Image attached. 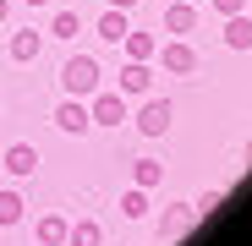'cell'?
I'll return each mask as SVG.
<instances>
[{
  "mask_svg": "<svg viewBox=\"0 0 252 246\" xmlns=\"http://www.w3.org/2000/svg\"><path fill=\"white\" fill-rule=\"evenodd\" d=\"M66 246H104V224L99 219H77L66 230Z\"/></svg>",
  "mask_w": 252,
  "mask_h": 246,
  "instance_id": "obj_13",
  "label": "cell"
},
{
  "mask_svg": "<svg viewBox=\"0 0 252 246\" xmlns=\"http://www.w3.org/2000/svg\"><path fill=\"white\" fill-rule=\"evenodd\" d=\"M77 33H82V17H77V11H55L50 38H77Z\"/></svg>",
  "mask_w": 252,
  "mask_h": 246,
  "instance_id": "obj_18",
  "label": "cell"
},
{
  "mask_svg": "<svg viewBox=\"0 0 252 246\" xmlns=\"http://www.w3.org/2000/svg\"><path fill=\"white\" fill-rule=\"evenodd\" d=\"M192 224H197L192 202H170V208L159 214V241H181V235H192Z\"/></svg>",
  "mask_w": 252,
  "mask_h": 246,
  "instance_id": "obj_5",
  "label": "cell"
},
{
  "mask_svg": "<svg viewBox=\"0 0 252 246\" xmlns=\"http://www.w3.org/2000/svg\"><path fill=\"white\" fill-rule=\"evenodd\" d=\"M110 6H115V11H132V6H137V0H110Z\"/></svg>",
  "mask_w": 252,
  "mask_h": 246,
  "instance_id": "obj_22",
  "label": "cell"
},
{
  "mask_svg": "<svg viewBox=\"0 0 252 246\" xmlns=\"http://www.w3.org/2000/svg\"><path fill=\"white\" fill-rule=\"evenodd\" d=\"M121 214H126V219H143V214H148V191H143V186H132V191L121 197Z\"/></svg>",
  "mask_w": 252,
  "mask_h": 246,
  "instance_id": "obj_19",
  "label": "cell"
},
{
  "mask_svg": "<svg viewBox=\"0 0 252 246\" xmlns=\"http://www.w3.org/2000/svg\"><path fill=\"white\" fill-rule=\"evenodd\" d=\"M121 44H126V60H154L159 55V38L154 33H126Z\"/></svg>",
  "mask_w": 252,
  "mask_h": 246,
  "instance_id": "obj_14",
  "label": "cell"
},
{
  "mask_svg": "<svg viewBox=\"0 0 252 246\" xmlns=\"http://www.w3.org/2000/svg\"><path fill=\"white\" fill-rule=\"evenodd\" d=\"M88 120H94V126H121V120H132V115H126V93H94L88 99Z\"/></svg>",
  "mask_w": 252,
  "mask_h": 246,
  "instance_id": "obj_2",
  "label": "cell"
},
{
  "mask_svg": "<svg viewBox=\"0 0 252 246\" xmlns=\"http://www.w3.org/2000/svg\"><path fill=\"white\" fill-rule=\"evenodd\" d=\"M159 66L170 77H192L197 71V50L187 44V38H170V44H159Z\"/></svg>",
  "mask_w": 252,
  "mask_h": 246,
  "instance_id": "obj_4",
  "label": "cell"
},
{
  "mask_svg": "<svg viewBox=\"0 0 252 246\" xmlns=\"http://www.w3.org/2000/svg\"><path fill=\"white\" fill-rule=\"evenodd\" d=\"M55 126L71 132V137H82V132L94 126V120H88V99H71V93H66V99L55 104Z\"/></svg>",
  "mask_w": 252,
  "mask_h": 246,
  "instance_id": "obj_6",
  "label": "cell"
},
{
  "mask_svg": "<svg viewBox=\"0 0 252 246\" xmlns=\"http://www.w3.org/2000/svg\"><path fill=\"white\" fill-rule=\"evenodd\" d=\"M94 33L104 38V44H121V38L132 33V22H126V11H115V6H110V11L99 17V27H94Z\"/></svg>",
  "mask_w": 252,
  "mask_h": 246,
  "instance_id": "obj_10",
  "label": "cell"
},
{
  "mask_svg": "<svg viewBox=\"0 0 252 246\" xmlns=\"http://www.w3.org/2000/svg\"><path fill=\"white\" fill-rule=\"evenodd\" d=\"M38 50H44V38H38V33H33V27H28V33H17V38H11V60H22V66H28V60H38Z\"/></svg>",
  "mask_w": 252,
  "mask_h": 246,
  "instance_id": "obj_16",
  "label": "cell"
},
{
  "mask_svg": "<svg viewBox=\"0 0 252 246\" xmlns=\"http://www.w3.org/2000/svg\"><path fill=\"white\" fill-rule=\"evenodd\" d=\"M148 88H154L148 60H126V71H121V93H126V99H148Z\"/></svg>",
  "mask_w": 252,
  "mask_h": 246,
  "instance_id": "obj_7",
  "label": "cell"
},
{
  "mask_svg": "<svg viewBox=\"0 0 252 246\" xmlns=\"http://www.w3.org/2000/svg\"><path fill=\"white\" fill-rule=\"evenodd\" d=\"M0 164H6V170H11L17 181H28V175L38 170V148H28V142H11L6 153H0Z\"/></svg>",
  "mask_w": 252,
  "mask_h": 246,
  "instance_id": "obj_8",
  "label": "cell"
},
{
  "mask_svg": "<svg viewBox=\"0 0 252 246\" xmlns=\"http://www.w3.org/2000/svg\"><path fill=\"white\" fill-rule=\"evenodd\" d=\"M28 6H50V0H28Z\"/></svg>",
  "mask_w": 252,
  "mask_h": 246,
  "instance_id": "obj_24",
  "label": "cell"
},
{
  "mask_svg": "<svg viewBox=\"0 0 252 246\" xmlns=\"http://www.w3.org/2000/svg\"><path fill=\"white\" fill-rule=\"evenodd\" d=\"M164 27H170L176 38H181V33H197V6H192V0H176V6H164Z\"/></svg>",
  "mask_w": 252,
  "mask_h": 246,
  "instance_id": "obj_9",
  "label": "cell"
},
{
  "mask_svg": "<svg viewBox=\"0 0 252 246\" xmlns=\"http://www.w3.org/2000/svg\"><path fill=\"white\" fill-rule=\"evenodd\" d=\"M22 214H28L22 191H0V224H22Z\"/></svg>",
  "mask_w": 252,
  "mask_h": 246,
  "instance_id": "obj_17",
  "label": "cell"
},
{
  "mask_svg": "<svg viewBox=\"0 0 252 246\" xmlns=\"http://www.w3.org/2000/svg\"><path fill=\"white\" fill-rule=\"evenodd\" d=\"M192 6H203V0H192Z\"/></svg>",
  "mask_w": 252,
  "mask_h": 246,
  "instance_id": "obj_25",
  "label": "cell"
},
{
  "mask_svg": "<svg viewBox=\"0 0 252 246\" xmlns=\"http://www.w3.org/2000/svg\"><path fill=\"white\" fill-rule=\"evenodd\" d=\"M170 120H176L170 99H143V109H137V132H143V137H164Z\"/></svg>",
  "mask_w": 252,
  "mask_h": 246,
  "instance_id": "obj_3",
  "label": "cell"
},
{
  "mask_svg": "<svg viewBox=\"0 0 252 246\" xmlns=\"http://www.w3.org/2000/svg\"><path fill=\"white\" fill-rule=\"evenodd\" d=\"M225 44H230V50H252V17H247V11L225 17Z\"/></svg>",
  "mask_w": 252,
  "mask_h": 246,
  "instance_id": "obj_12",
  "label": "cell"
},
{
  "mask_svg": "<svg viewBox=\"0 0 252 246\" xmlns=\"http://www.w3.org/2000/svg\"><path fill=\"white\" fill-rule=\"evenodd\" d=\"M203 6L214 11L220 22H225V17H236V11H247V0H203Z\"/></svg>",
  "mask_w": 252,
  "mask_h": 246,
  "instance_id": "obj_20",
  "label": "cell"
},
{
  "mask_svg": "<svg viewBox=\"0 0 252 246\" xmlns=\"http://www.w3.org/2000/svg\"><path fill=\"white\" fill-rule=\"evenodd\" d=\"M220 202H225V191H220V186H214V191H203V197H197V202H192V214H197V219H203V214H214V208H220Z\"/></svg>",
  "mask_w": 252,
  "mask_h": 246,
  "instance_id": "obj_21",
  "label": "cell"
},
{
  "mask_svg": "<svg viewBox=\"0 0 252 246\" xmlns=\"http://www.w3.org/2000/svg\"><path fill=\"white\" fill-rule=\"evenodd\" d=\"M159 181H164V164H159V159H137V164H132V186L154 191Z\"/></svg>",
  "mask_w": 252,
  "mask_h": 246,
  "instance_id": "obj_15",
  "label": "cell"
},
{
  "mask_svg": "<svg viewBox=\"0 0 252 246\" xmlns=\"http://www.w3.org/2000/svg\"><path fill=\"white\" fill-rule=\"evenodd\" d=\"M66 230H71V224H66L61 214H44V219L33 224V235H38V246H66Z\"/></svg>",
  "mask_w": 252,
  "mask_h": 246,
  "instance_id": "obj_11",
  "label": "cell"
},
{
  "mask_svg": "<svg viewBox=\"0 0 252 246\" xmlns=\"http://www.w3.org/2000/svg\"><path fill=\"white\" fill-rule=\"evenodd\" d=\"M6 17H11V0H0V22H6Z\"/></svg>",
  "mask_w": 252,
  "mask_h": 246,
  "instance_id": "obj_23",
  "label": "cell"
},
{
  "mask_svg": "<svg viewBox=\"0 0 252 246\" xmlns=\"http://www.w3.org/2000/svg\"><path fill=\"white\" fill-rule=\"evenodd\" d=\"M61 88H66L71 99H94V93H99V60H94V55H71V60L61 66Z\"/></svg>",
  "mask_w": 252,
  "mask_h": 246,
  "instance_id": "obj_1",
  "label": "cell"
}]
</instances>
